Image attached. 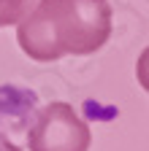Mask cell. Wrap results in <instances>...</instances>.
<instances>
[{"mask_svg": "<svg viewBox=\"0 0 149 151\" xmlns=\"http://www.w3.org/2000/svg\"><path fill=\"white\" fill-rule=\"evenodd\" d=\"M114 30L108 0H38L19 22V49L35 62L87 57L106 46Z\"/></svg>", "mask_w": 149, "mask_h": 151, "instance_id": "1", "label": "cell"}, {"mask_svg": "<svg viewBox=\"0 0 149 151\" xmlns=\"http://www.w3.org/2000/svg\"><path fill=\"white\" fill-rule=\"evenodd\" d=\"M89 124L63 100L44 105L27 129L30 151H89Z\"/></svg>", "mask_w": 149, "mask_h": 151, "instance_id": "2", "label": "cell"}, {"mask_svg": "<svg viewBox=\"0 0 149 151\" xmlns=\"http://www.w3.org/2000/svg\"><path fill=\"white\" fill-rule=\"evenodd\" d=\"M35 6V0H0V27H11Z\"/></svg>", "mask_w": 149, "mask_h": 151, "instance_id": "3", "label": "cell"}, {"mask_svg": "<svg viewBox=\"0 0 149 151\" xmlns=\"http://www.w3.org/2000/svg\"><path fill=\"white\" fill-rule=\"evenodd\" d=\"M136 78H138L141 89L149 94V46L138 54V60H136Z\"/></svg>", "mask_w": 149, "mask_h": 151, "instance_id": "4", "label": "cell"}, {"mask_svg": "<svg viewBox=\"0 0 149 151\" xmlns=\"http://www.w3.org/2000/svg\"><path fill=\"white\" fill-rule=\"evenodd\" d=\"M0 151H19V148H16V146H11L3 135H0Z\"/></svg>", "mask_w": 149, "mask_h": 151, "instance_id": "5", "label": "cell"}]
</instances>
